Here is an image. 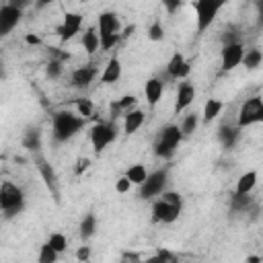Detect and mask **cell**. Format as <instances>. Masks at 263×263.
Here are the masks:
<instances>
[{
	"label": "cell",
	"instance_id": "obj_1",
	"mask_svg": "<svg viewBox=\"0 0 263 263\" xmlns=\"http://www.w3.org/2000/svg\"><path fill=\"white\" fill-rule=\"evenodd\" d=\"M183 212V197L177 191H164L154 203H152V220L171 224L175 222Z\"/></svg>",
	"mask_w": 263,
	"mask_h": 263
},
{
	"label": "cell",
	"instance_id": "obj_2",
	"mask_svg": "<svg viewBox=\"0 0 263 263\" xmlns=\"http://www.w3.org/2000/svg\"><path fill=\"white\" fill-rule=\"evenodd\" d=\"M84 125V119L78 113L72 111H58L53 113V121H51V134L55 142H68L70 138H74Z\"/></svg>",
	"mask_w": 263,
	"mask_h": 263
},
{
	"label": "cell",
	"instance_id": "obj_3",
	"mask_svg": "<svg viewBox=\"0 0 263 263\" xmlns=\"http://www.w3.org/2000/svg\"><path fill=\"white\" fill-rule=\"evenodd\" d=\"M181 140H183V134H181V127L179 125H175V123L164 125L158 132V138L154 142V154L160 156V158H164V160L173 158L175 152H177V146L181 144Z\"/></svg>",
	"mask_w": 263,
	"mask_h": 263
},
{
	"label": "cell",
	"instance_id": "obj_4",
	"mask_svg": "<svg viewBox=\"0 0 263 263\" xmlns=\"http://www.w3.org/2000/svg\"><path fill=\"white\" fill-rule=\"evenodd\" d=\"M121 25L119 16L111 10H105L99 14V39H101V49L107 51L111 49L119 39H121Z\"/></svg>",
	"mask_w": 263,
	"mask_h": 263
},
{
	"label": "cell",
	"instance_id": "obj_5",
	"mask_svg": "<svg viewBox=\"0 0 263 263\" xmlns=\"http://www.w3.org/2000/svg\"><path fill=\"white\" fill-rule=\"evenodd\" d=\"M25 205V193L18 185L10 183V181H4L0 185V208L4 212V218H14L16 214H21Z\"/></svg>",
	"mask_w": 263,
	"mask_h": 263
},
{
	"label": "cell",
	"instance_id": "obj_6",
	"mask_svg": "<svg viewBox=\"0 0 263 263\" xmlns=\"http://www.w3.org/2000/svg\"><path fill=\"white\" fill-rule=\"evenodd\" d=\"M255 123H263V97H259V95L249 97L240 105L238 119H236L238 129L249 127V125H255Z\"/></svg>",
	"mask_w": 263,
	"mask_h": 263
},
{
	"label": "cell",
	"instance_id": "obj_7",
	"mask_svg": "<svg viewBox=\"0 0 263 263\" xmlns=\"http://www.w3.org/2000/svg\"><path fill=\"white\" fill-rule=\"evenodd\" d=\"M115 123L113 121H99L90 127V144L95 152H103L115 140Z\"/></svg>",
	"mask_w": 263,
	"mask_h": 263
},
{
	"label": "cell",
	"instance_id": "obj_8",
	"mask_svg": "<svg viewBox=\"0 0 263 263\" xmlns=\"http://www.w3.org/2000/svg\"><path fill=\"white\" fill-rule=\"evenodd\" d=\"M222 2H212V0H199V2H193V8H195V14H197V31L203 33L212 23L214 18L218 16V12L222 10Z\"/></svg>",
	"mask_w": 263,
	"mask_h": 263
},
{
	"label": "cell",
	"instance_id": "obj_9",
	"mask_svg": "<svg viewBox=\"0 0 263 263\" xmlns=\"http://www.w3.org/2000/svg\"><path fill=\"white\" fill-rule=\"evenodd\" d=\"M166 183H168V171L166 168H158V171L150 173L146 183L140 187V197L148 199V197H154V195H162Z\"/></svg>",
	"mask_w": 263,
	"mask_h": 263
},
{
	"label": "cell",
	"instance_id": "obj_10",
	"mask_svg": "<svg viewBox=\"0 0 263 263\" xmlns=\"http://www.w3.org/2000/svg\"><path fill=\"white\" fill-rule=\"evenodd\" d=\"M21 16H23V8L18 4H14V2L2 4L0 6V35L6 37L18 25Z\"/></svg>",
	"mask_w": 263,
	"mask_h": 263
},
{
	"label": "cell",
	"instance_id": "obj_11",
	"mask_svg": "<svg viewBox=\"0 0 263 263\" xmlns=\"http://www.w3.org/2000/svg\"><path fill=\"white\" fill-rule=\"evenodd\" d=\"M245 51H247V49H245V45H242L240 41L224 45V47H222V70H224V72H230V70H234L236 66H240L242 60H245Z\"/></svg>",
	"mask_w": 263,
	"mask_h": 263
},
{
	"label": "cell",
	"instance_id": "obj_12",
	"mask_svg": "<svg viewBox=\"0 0 263 263\" xmlns=\"http://www.w3.org/2000/svg\"><path fill=\"white\" fill-rule=\"evenodd\" d=\"M80 27H82V16L78 12H66L62 25L55 27V33L62 41H70L80 31Z\"/></svg>",
	"mask_w": 263,
	"mask_h": 263
},
{
	"label": "cell",
	"instance_id": "obj_13",
	"mask_svg": "<svg viewBox=\"0 0 263 263\" xmlns=\"http://www.w3.org/2000/svg\"><path fill=\"white\" fill-rule=\"evenodd\" d=\"M189 72H191V66H189V62H187V58H185L183 53H175V55L168 60V64H166V74H168L171 78L183 80V78L189 76Z\"/></svg>",
	"mask_w": 263,
	"mask_h": 263
},
{
	"label": "cell",
	"instance_id": "obj_14",
	"mask_svg": "<svg viewBox=\"0 0 263 263\" xmlns=\"http://www.w3.org/2000/svg\"><path fill=\"white\" fill-rule=\"evenodd\" d=\"M35 162H37V171L41 173V177H43V181H45L47 189H49V191L53 193V197L58 199V197H60V191H58V175H55L53 166H51V164H47V160H45L43 156H37V158H35Z\"/></svg>",
	"mask_w": 263,
	"mask_h": 263
},
{
	"label": "cell",
	"instance_id": "obj_15",
	"mask_svg": "<svg viewBox=\"0 0 263 263\" xmlns=\"http://www.w3.org/2000/svg\"><path fill=\"white\" fill-rule=\"evenodd\" d=\"M195 99V88L191 82H181L177 88V97H175V115H179L181 111H185Z\"/></svg>",
	"mask_w": 263,
	"mask_h": 263
},
{
	"label": "cell",
	"instance_id": "obj_16",
	"mask_svg": "<svg viewBox=\"0 0 263 263\" xmlns=\"http://www.w3.org/2000/svg\"><path fill=\"white\" fill-rule=\"evenodd\" d=\"M95 76H97V70L92 66H80V68H76L72 72L70 82H72L74 88H86V86H90V82L95 80Z\"/></svg>",
	"mask_w": 263,
	"mask_h": 263
},
{
	"label": "cell",
	"instance_id": "obj_17",
	"mask_svg": "<svg viewBox=\"0 0 263 263\" xmlns=\"http://www.w3.org/2000/svg\"><path fill=\"white\" fill-rule=\"evenodd\" d=\"M257 179H259L257 171H247V173H242V175L238 177V181H236V189H234V195H238V197H245V195H249V193L255 189V185H257Z\"/></svg>",
	"mask_w": 263,
	"mask_h": 263
},
{
	"label": "cell",
	"instance_id": "obj_18",
	"mask_svg": "<svg viewBox=\"0 0 263 263\" xmlns=\"http://www.w3.org/2000/svg\"><path fill=\"white\" fill-rule=\"evenodd\" d=\"M162 90H164V84H162L160 78H156V76L154 78H148V82L144 86V95H146V101H148L150 107H156L158 105V101L162 97Z\"/></svg>",
	"mask_w": 263,
	"mask_h": 263
},
{
	"label": "cell",
	"instance_id": "obj_19",
	"mask_svg": "<svg viewBox=\"0 0 263 263\" xmlns=\"http://www.w3.org/2000/svg\"><path fill=\"white\" fill-rule=\"evenodd\" d=\"M144 111L142 109H132L129 113H125L123 115V132L125 134H136L140 127H142V123H144Z\"/></svg>",
	"mask_w": 263,
	"mask_h": 263
},
{
	"label": "cell",
	"instance_id": "obj_20",
	"mask_svg": "<svg viewBox=\"0 0 263 263\" xmlns=\"http://www.w3.org/2000/svg\"><path fill=\"white\" fill-rule=\"evenodd\" d=\"M218 140H220L222 148H226V150L234 148V144L238 140V125L236 127L234 125H220L218 127Z\"/></svg>",
	"mask_w": 263,
	"mask_h": 263
},
{
	"label": "cell",
	"instance_id": "obj_21",
	"mask_svg": "<svg viewBox=\"0 0 263 263\" xmlns=\"http://www.w3.org/2000/svg\"><path fill=\"white\" fill-rule=\"evenodd\" d=\"M119 76H121V62H119L117 58H111V60L107 62L103 74H101V82L111 84V82H117Z\"/></svg>",
	"mask_w": 263,
	"mask_h": 263
},
{
	"label": "cell",
	"instance_id": "obj_22",
	"mask_svg": "<svg viewBox=\"0 0 263 263\" xmlns=\"http://www.w3.org/2000/svg\"><path fill=\"white\" fill-rule=\"evenodd\" d=\"M222 109H224V103L220 99H208L205 105H203V113H201L203 117H201V121L203 123H212L222 113Z\"/></svg>",
	"mask_w": 263,
	"mask_h": 263
},
{
	"label": "cell",
	"instance_id": "obj_23",
	"mask_svg": "<svg viewBox=\"0 0 263 263\" xmlns=\"http://www.w3.org/2000/svg\"><path fill=\"white\" fill-rule=\"evenodd\" d=\"M82 47H84V51L88 53V55H92L99 47H101V39H99V31L97 29H86L84 33H82Z\"/></svg>",
	"mask_w": 263,
	"mask_h": 263
},
{
	"label": "cell",
	"instance_id": "obj_24",
	"mask_svg": "<svg viewBox=\"0 0 263 263\" xmlns=\"http://www.w3.org/2000/svg\"><path fill=\"white\" fill-rule=\"evenodd\" d=\"M23 148H27L31 152H37L41 148V132H39V127H29L23 134Z\"/></svg>",
	"mask_w": 263,
	"mask_h": 263
},
{
	"label": "cell",
	"instance_id": "obj_25",
	"mask_svg": "<svg viewBox=\"0 0 263 263\" xmlns=\"http://www.w3.org/2000/svg\"><path fill=\"white\" fill-rule=\"evenodd\" d=\"M148 171H146V166L144 164H132L129 168H127V173H125V177L132 181V185H138V187H142L144 183H146V179H148Z\"/></svg>",
	"mask_w": 263,
	"mask_h": 263
},
{
	"label": "cell",
	"instance_id": "obj_26",
	"mask_svg": "<svg viewBox=\"0 0 263 263\" xmlns=\"http://www.w3.org/2000/svg\"><path fill=\"white\" fill-rule=\"evenodd\" d=\"M95 230H97V216H95V214H86V216L82 218L80 226H78L80 238H82V240H88V238L95 234Z\"/></svg>",
	"mask_w": 263,
	"mask_h": 263
},
{
	"label": "cell",
	"instance_id": "obj_27",
	"mask_svg": "<svg viewBox=\"0 0 263 263\" xmlns=\"http://www.w3.org/2000/svg\"><path fill=\"white\" fill-rule=\"evenodd\" d=\"M261 62H263V51H261L259 47H251V49L245 51L242 66H245L247 70H255L257 66H261Z\"/></svg>",
	"mask_w": 263,
	"mask_h": 263
},
{
	"label": "cell",
	"instance_id": "obj_28",
	"mask_svg": "<svg viewBox=\"0 0 263 263\" xmlns=\"http://www.w3.org/2000/svg\"><path fill=\"white\" fill-rule=\"evenodd\" d=\"M197 123H199V117H197V113H187L183 119H181V134H183V138H187V136H191L195 129H197Z\"/></svg>",
	"mask_w": 263,
	"mask_h": 263
},
{
	"label": "cell",
	"instance_id": "obj_29",
	"mask_svg": "<svg viewBox=\"0 0 263 263\" xmlns=\"http://www.w3.org/2000/svg\"><path fill=\"white\" fill-rule=\"evenodd\" d=\"M58 257H60V253L53 251V249L49 247V242H43L41 249H39L37 263H58Z\"/></svg>",
	"mask_w": 263,
	"mask_h": 263
},
{
	"label": "cell",
	"instance_id": "obj_30",
	"mask_svg": "<svg viewBox=\"0 0 263 263\" xmlns=\"http://www.w3.org/2000/svg\"><path fill=\"white\" fill-rule=\"evenodd\" d=\"M47 242H49V247H51L53 251H58L60 255L66 253V249H68V240H66V236H64L62 232H51L49 238H47Z\"/></svg>",
	"mask_w": 263,
	"mask_h": 263
},
{
	"label": "cell",
	"instance_id": "obj_31",
	"mask_svg": "<svg viewBox=\"0 0 263 263\" xmlns=\"http://www.w3.org/2000/svg\"><path fill=\"white\" fill-rule=\"evenodd\" d=\"M146 263H177V257H175L171 251H166V249H160L156 255L148 257V259H146Z\"/></svg>",
	"mask_w": 263,
	"mask_h": 263
},
{
	"label": "cell",
	"instance_id": "obj_32",
	"mask_svg": "<svg viewBox=\"0 0 263 263\" xmlns=\"http://www.w3.org/2000/svg\"><path fill=\"white\" fill-rule=\"evenodd\" d=\"M92 111H95V105L88 101V99H78L76 101V113L86 119V117H92Z\"/></svg>",
	"mask_w": 263,
	"mask_h": 263
},
{
	"label": "cell",
	"instance_id": "obj_33",
	"mask_svg": "<svg viewBox=\"0 0 263 263\" xmlns=\"http://www.w3.org/2000/svg\"><path fill=\"white\" fill-rule=\"evenodd\" d=\"M148 39H150V41H160V39H164V27H162L158 21H154V23L148 27Z\"/></svg>",
	"mask_w": 263,
	"mask_h": 263
},
{
	"label": "cell",
	"instance_id": "obj_34",
	"mask_svg": "<svg viewBox=\"0 0 263 263\" xmlns=\"http://www.w3.org/2000/svg\"><path fill=\"white\" fill-rule=\"evenodd\" d=\"M45 74L49 78H60V74H62V62L60 60H49V64L45 68Z\"/></svg>",
	"mask_w": 263,
	"mask_h": 263
},
{
	"label": "cell",
	"instance_id": "obj_35",
	"mask_svg": "<svg viewBox=\"0 0 263 263\" xmlns=\"http://www.w3.org/2000/svg\"><path fill=\"white\" fill-rule=\"evenodd\" d=\"M129 189H132V181H129L125 175L115 181V191H117V193H127Z\"/></svg>",
	"mask_w": 263,
	"mask_h": 263
},
{
	"label": "cell",
	"instance_id": "obj_36",
	"mask_svg": "<svg viewBox=\"0 0 263 263\" xmlns=\"http://www.w3.org/2000/svg\"><path fill=\"white\" fill-rule=\"evenodd\" d=\"M76 259H78L80 263H88V259H90V247H88V245L78 247V249H76Z\"/></svg>",
	"mask_w": 263,
	"mask_h": 263
},
{
	"label": "cell",
	"instance_id": "obj_37",
	"mask_svg": "<svg viewBox=\"0 0 263 263\" xmlns=\"http://www.w3.org/2000/svg\"><path fill=\"white\" fill-rule=\"evenodd\" d=\"M88 164H90V160H88V158H80V160L76 162V175L84 173V171L88 168Z\"/></svg>",
	"mask_w": 263,
	"mask_h": 263
},
{
	"label": "cell",
	"instance_id": "obj_38",
	"mask_svg": "<svg viewBox=\"0 0 263 263\" xmlns=\"http://www.w3.org/2000/svg\"><path fill=\"white\" fill-rule=\"evenodd\" d=\"M134 29H136L134 25H129V27H125V29H123V33H121V39H123V37H129V35L134 33Z\"/></svg>",
	"mask_w": 263,
	"mask_h": 263
},
{
	"label": "cell",
	"instance_id": "obj_39",
	"mask_svg": "<svg viewBox=\"0 0 263 263\" xmlns=\"http://www.w3.org/2000/svg\"><path fill=\"white\" fill-rule=\"evenodd\" d=\"M164 6H166V8H168V10H171V12H173V10H177V8H179V6H181V2H166V4H164Z\"/></svg>",
	"mask_w": 263,
	"mask_h": 263
},
{
	"label": "cell",
	"instance_id": "obj_40",
	"mask_svg": "<svg viewBox=\"0 0 263 263\" xmlns=\"http://www.w3.org/2000/svg\"><path fill=\"white\" fill-rule=\"evenodd\" d=\"M25 39H27V43H33V45H35V43H39V37H35V35H27Z\"/></svg>",
	"mask_w": 263,
	"mask_h": 263
},
{
	"label": "cell",
	"instance_id": "obj_41",
	"mask_svg": "<svg viewBox=\"0 0 263 263\" xmlns=\"http://www.w3.org/2000/svg\"><path fill=\"white\" fill-rule=\"evenodd\" d=\"M247 263H261V257H255V255H251V257H247Z\"/></svg>",
	"mask_w": 263,
	"mask_h": 263
},
{
	"label": "cell",
	"instance_id": "obj_42",
	"mask_svg": "<svg viewBox=\"0 0 263 263\" xmlns=\"http://www.w3.org/2000/svg\"><path fill=\"white\" fill-rule=\"evenodd\" d=\"M261 14H263V4H261Z\"/></svg>",
	"mask_w": 263,
	"mask_h": 263
},
{
	"label": "cell",
	"instance_id": "obj_43",
	"mask_svg": "<svg viewBox=\"0 0 263 263\" xmlns=\"http://www.w3.org/2000/svg\"><path fill=\"white\" fill-rule=\"evenodd\" d=\"M140 263H146V261H140Z\"/></svg>",
	"mask_w": 263,
	"mask_h": 263
}]
</instances>
